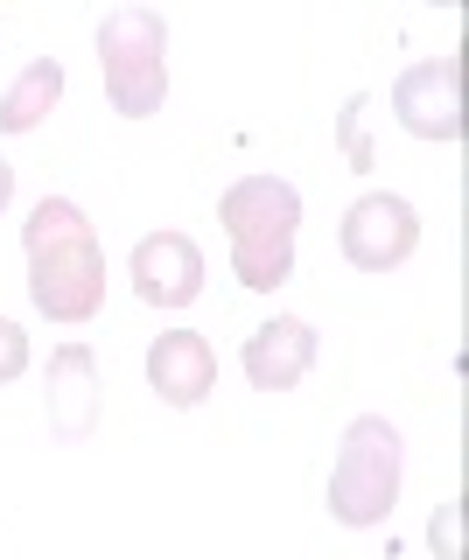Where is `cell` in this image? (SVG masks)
I'll use <instances>...</instances> for the list:
<instances>
[{
	"label": "cell",
	"mask_w": 469,
	"mask_h": 560,
	"mask_svg": "<svg viewBox=\"0 0 469 560\" xmlns=\"http://www.w3.org/2000/svg\"><path fill=\"white\" fill-rule=\"evenodd\" d=\"M98 78L119 119H154L168 98V22L154 8H113L98 22Z\"/></svg>",
	"instance_id": "obj_3"
},
{
	"label": "cell",
	"mask_w": 469,
	"mask_h": 560,
	"mask_svg": "<svg viewBox=\"0 0 469 560\" xmlns=\"http://www.w3.org/2000/svg\"><path fill=\"white\" fill-rule=\"evenodd\" d=\"M8 203H14V168L0 162V210H8Z\"/></svg>",
	"instance_id": "obj_15"
},
{
	"label": "cell",
	"mask_w": 469,
	"mask_h": 560,
	"mask_svg": "<svg viewBox=\"0 0 469 560\" xmlns=\"http://www.w3.org/2000/svg\"><path fill=\"white\" fill-rule=\"evenodd\" d=\"M22 372H28V337H22V323L0 315V385H14Z\"/></svg>",
	"instance_id": "obj_13"
},
{
	"label": "cell",
	"mask_w": 469,
	"mask_h": 560,
	"mask_svg": "<svg viewBox=\"0 0 469 560\" xmlns=\"http://www.w3.org/2000/svg\"><path fill=\"white\" fill-rule=\"evenodd\" d=\"M148 385H154V399L162 407H203V399L218 393V350L203 329H168V337H154L148 343Z\"/></svg>",
	"instance_id": "obj_8"
},
{
	"label": "cell",
	"mask_w": 469,
	"mask_h": 560,
	"mask_svg": "<svg viewBox=\"0 0 469 560\" xmlns=\"http://www.w3.org/2000/svg\"><path fill=\"white\" fill-rule=\"evenodd\" d=\"M57 98H63V63L57 57H36L22 78L8 84V98H0V133H36Z\"/></svg>",
	"instance_id": "obj_11"
},
{
	"label": "cell",
	"mask_w": 469,
	"mask_h": 560,
	"mask_svg": "<svg viewBox=\"0 0 469 560\" xmlns=\"http://www.w3.org/2000/svg\"><path fill=\"white\" fill-rule=\"evenodd\" d=\"M364 113H372V98H351V113H343V154H351L357 168H372V148H364Z\"/></svg>",
	"instance_id": "obj_14"
},
{
	"label": "cell",
	"mask_w": 469,
	"mask_h": 560,
	"mask_svg": "<svg viewBox=\"0 0 469 560\" xmlns=\"http://www.w3.org/2000/svg\"><path fill=\"white\" fill-rule=\"evenodd\" d=\"M28 245V302L49 323H92L106 308V253H98V224L71 197H43L22 224Z\"/></svg>",
	"instance_id": "obj_1"
},
{
	"label": "cell",
	"mask_w": 469,
	"mask_h": 560,
	"mask_svg": "<svg viewBox=\"0 0 469 560\" xmlns=\"http://www.w3.org/2000/svg\"><path fill=\"white\" fill-rule=\"evenodd\" d=\"M427 547H434V560H462V504H442L427 518Z\"/></svg>",
	"instance_id": "obj_12"
},
{
	"label": "cell",
	"mask_w": 469,
	"mask_h": 560,
	"mask_svg": "<svg viewBox=\"0 0 469 560\" xmlns=\"http://www.w3.org/2000/svg\"><path fill=\"white\" fill-rule=\"evenodd\" d=\"M218 224L232 245V273L238 288L273 294L294 273V232H302V189L281 175H238L218 197Z\"/></svg>",
	"instance_id": "obj_2"
},
{
	"label": "cell",
	"mask_w": 469,
	"mask_h": 560,
	"mask_svg": "<svg viewBox=\"0 0 469 560\" xmlns=\"http://www.w3.org/2000/svg\"><path fill=\"white\" fill-rule=\"evenodd\" d=\"M308 364H316V329L302 315H273L246 337V378L259 393H294L308 378Z\"/></svg>",
	"instance_id": "obj_10"
},
{
	"label": "cell",
	"mask_w": 469,
	"mask_h": 560,
	"mask_svg": "<svg viewBox=\"0 0 469 560\" xmlns=\"http://www.w3.org/2000/svg\"><path fill=\"white\" fill-rule=\"evenodd\" d=\"M399 504V428L386 413H357L329 463V518L337 525H386Z\"/></svg>",
	"instance_id": "obj_4"
},
{
	"label": "cell",
	"mask_w": 469,
	"mask_h": 560,
	"mask_svg": "<svg viewBox=\"0 0 469 560\" xmlns=\"http://www.w3.org/2000/svg\"><path fill=\"white\" fill-rule=\"evenodd\" d=\"M392 113L413 140H462V63L456 57H421L392 78Z\"/></svg>",
	"instance_id": "obj_6"
},
{
	"label": "cell",
	"mask_w": 469,
	"mask_h": 560,
	"mask_svg": "<svg viewBox=\"0 0 469 560\" xmlns=\"http://www.w3.org/2000/svg\"><path fill=\"white\" fill-rule=\"evenodd\" d=\"M127 280L148 308H189L203 294V253L189 232H148L127 259Z\"/></svg>",
	"instance_id": "obj_7"
},
{
	"label": "cell",
	"mask_w": 469,
	"mask_h": 560,
	"mask_svg": "<svg viewBox=\"0 0 469 560\" xmlns=\"http://www.w3.org/2000/svg\"><path fill=\"white\" fill-rule=\"evenodd\" d=\"M49 428L63 434V442H84V434L98 428V407H106V385H98V358L84 343H57V358H49Z\"/></svg>",
	"instance_id": "obj_9"
},
{
	"label": "cell",
	"mask_w": 469,
	"mask_h": 560,
	"mask_svg": "<svg viewBox=\"0 0 469 560\" xmlns=\"http://www.w3.org/2000/svg\"><path fill=\"white\" fill-rule=\"evenodd\" d=\"M337 245H343V259H351L357 273H392V267H407V259L421 253V210L407 197H392V189H372V197H357L343 210Z\"/></svg>",
	"instance_id": "obj_5"
}]
</instances>
